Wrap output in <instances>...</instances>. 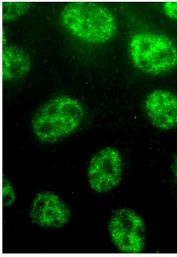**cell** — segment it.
Masks as SVG:
<instances>
[{"label": "cell", "instance_id": "6da1fadb", "mask_svg": "<svg viewBox=\"0 0 177 257\" xmlns=\"http://www.w3.org/2000/svg\"><path fill=\"white\" fill-rule=\"evenodd\" d=\"M61 22L76 38L87 43H106L115 37V16L106 6L91 2H72L62 9Z\"/></svg>", "mask_w": 177, "mask_h": 257}, {"label": "cell", "instance_id": "7a4b0ae2", "mask_svg": "<svg viewBox=\"0 0 177 257\" xmlns=\"http://www.w3.org/2000/svg\"><path fill=\"white\" fill-rule=\"evenodd\" d=\"M84 116V109L78 99L59 96L48 100L37 110L31 120V127L38 140L53 144L74 134Z\"/></svg>", "mask_w": 177, "mask_h": 257}, {"label": "cell", "instance_id": "3957f363", "mask_svg": "<svg viewBox=\"0 0 177 257\" xmlns=\"http://www.w3.org/2000/svg\"><path fill=\"white\" fill-rule=\"evenodd\" d=\"M128 53L134 67L148 75L165 74L177 65V48L165 35L135 34L128 44Z\"/></svg>", "mask_w": 177, "mask_h": 257}, {"label": "cell", "instance_id": "277c9868", "mask_svg": "<svg viewBox=\"0 0 177 257\" xmlns=\"http://www.w3.org/2000/svg\"><path fill=\"white\" fill-rule=\"evenodd\" d=\"M111 240L120 252L138 254L143 251L146 242V227L140 215L130 208L113 212L108 223Z\"/></svg>", "mask_w": 177, "mask_h": 257}, {"label": "cell", "instance_id": "5b68a950", "mask_svg": "<svg viewBox=\"0 0 177 257\" xmlns=\"http://www.w3.org/2000/svg\"><path fill=\"white\" fill-rule=\"evenodd\" d=\"M123 169L122 155L118 149L110 147L100 149L89 163V185L96 193H108L119 185Z\"/></svg>", "mask_w": 177, "mask_h": 257}, {"label": "cell", "instance_id": "8992f818", "mask_svg": "<svg viewBox=\"0 0 177 257\" xmlns=\"http://www.w3.org/2000/svg\"><path fill=\"white\" fill-rule=\"evenodd\" d=\"M71 210L65 201L54 192L42 191L35 196L30 217L35 224L48 229H59L69 223Z\"/></svg>", "mask_w": 177, "mask_h": 257}, {"label": "cell", "instance_id": "52a82bcc", "mask_svg": "<svg viewBox=\"0 0 177 257\" xmlns=\"http://www.w3.org/2000/svg\"><path fill=\"white\" fill-rule=\"evenodd\" d=\"M145 113L151 123L162 131L177 126V95L164 89L149 94L144 101Z\"/></svg>", "mask_w": 177, "mask_h": 257}, {"label": "cell", "instance_id": "ba28073f", "mask_svg": "<svg viewBox=\"0 0 177 257\" xmlns=\"http://www.w3.org/2000/svg\"><path fill=\"white\" fill-rule=\"evenodd\" d=\"M32 67L29 54L19 47L8 46L2 50V78L12 81L26 76Z\"/></svg>", "mask_w": 177, "mask_h": 257}, {"label": "cell", "instance_id": "9c48e42d", "mask_svg": "<svg viewBox=\"0 0 177 257\" xmlns=\"http://www.w3.org/2000/svg\"><path fill=\"white\" fill-rule=\"evenodd\" d=\"M33 3L27 2H2L3 23L14 22L29 11Z\"/></svg>", "mask_w": 177, "mask_h": 257}, {"label": "cell", "instance_id": "30bf717a", "mask_svg": "<svg viewBox=\"0 0 177 257\" xmlns=\"http://www.w3.org/2000/svg\"><path fill=\"white\" fill-rule=\"evenodd\" d=\"M16 200V193L11 182L3 177L2 185L3 206L8 207L12 206Z\"/></svg>", "mask_w": 177, "mask_h": 257}, {"label": "cell", "instance_id": "8fae6325", "mask_svg": "<svg viewBox=\"0 0 177 257\" xmlns=\"http://www.w3.org/2000/svg\"><path fill=\"white\" fill-rule=\"evenodd\" d=\"M163 12L169 18L177 20V2H165L163 5Z\"/></svg>", "mask_w": 177, "mask_h": 257}, {"label": "cell", "instance_id": "7c38bea8", "mask_svg": "<svg viewBox=\"0 0 177 257\" xmlns=\"http://www.w3.org/2000/svg\"><path fill=\"white\" fill-rule=\"evenodd\" d=\"M174 173H175L176 181V183H177V155H176L175 159Z\"/></svg>", "mask_w": 177, "mask_h": 257}]
</instances>
